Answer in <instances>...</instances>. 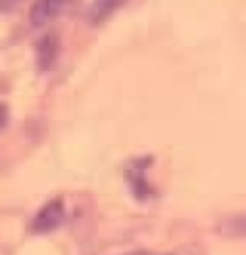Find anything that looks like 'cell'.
Here are the masks:
<instances>
[{"instance_id": "6da1fadb", "label": "cell", "mask_w": 246, "mask_h": 255, "mask_svg": "<svg viewBox=\"0 0 246 255\" xmlns=\"http://www.w3.org/2000/svg\"><path fill=\"white\" fill-rule=\"evenodd\" d=\"M65 217V207L62 200H50L40 207L35 213V217L31 221V232L35 234H48L52 230H56Z\"/></svg>"}, {"instance_id": "7a4b0ae2", "label": "cell", "mask_w": 246, "mask_h": 255, "mask_svg": "<svg viewBox=\"0 0 246 255\" xmlns=\"http://www.w3.org/2000/svg\"><path fill=\"white\" fill-rule=\"evenodd\" d=\"M73 0H35L29 10V23L33 27H46L52 23Z\"/></svg>"}, {"instance_id": "3957f363", "label": "cell", "mask_w": 246, "mask_h": 255, "mask_svg": "<svg viewBox=\"0 0 246 255\" xmlns=\"http://www.w3.org/2000/svg\"><path fill=\"white\" fill-rule=\"evenodd\" d=\"M146 159H135L133 163L127 169V180H129V186L133 194L139 198V200H144L148 198V180H146Z\"/></svg>"}, {"instance_id": "277c9868", "label": "cell", "mask_w": 246, "mask_h": 255, "mask_svg": "<svg viewBox=\"0 0 246 255\" xmlns=\"http://www.w3.org/2000/svg\"><path fill=\"white\" fill-rule=\"evenodd\" d=\"M56 56H58V38L54 35L40 38V42L37 44V64L42 71L50 69L56 64Z\"/></svg>"}, {"instance_id": "5b68a950", "label": "cell", "mask_w": 246, "mask_h": 255, "mask_svg": "<svg viewBox=\"0 0 246 255\" xmlns=\"http://www.w3.org/2000/svg\"><path fill=\"white\" fill-rule=\"evenodd\" d=\"M100 6H102L104 10H114V8H117V6H121L125 0H96Z\"/></svg>"}, {"instance_id": "8992f818", "label": "cell", "mask_w": 246, "mask_h": 255, "mask_svg": "<svg viewBox=\"0 0 246 255\" xmlns=\"http://www.w3.org/2000/svg\"><path fill=\"white\" fill-rule=\"evenodd\" d=\"M8 123V108L4 104H0V130Z\"/></svg>"}]
</instances>
